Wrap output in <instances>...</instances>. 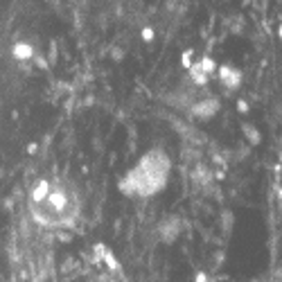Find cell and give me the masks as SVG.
I'll return each instance as SVG.
<instances>
[{
	"instance_id": "cell-7",
	"label": "cell",
	"mask_w": 282,
	"mask_h": 282,
	"mask_svg": "<svg viewBox=\"0 0 282 282\" xmlns=\"http://www.w3.org/2000/svg\"><path fill=\"white\" fill-rule=\"evenodd\" d=\"M280 36H282V27H280Z\"/></svg>"
},
{
	"instance_id": "cell-2",
	"label": "cell",
	"mask_w": 282,
	"mask_h": 282,
	"mask_svg": "<svg viewBox=\"0 0 282 282\" xmlns=\"http://www.w3.org/2000/svg\"><path fill=\"white\" fill-rule=\"evenodd\" d=\"M170 156L163 149H151L142 156L138 165L120 181V190L127 196H151L165 188L170 179Z\"/></svg>"
},
{
	"instance_id": "cell-3",
	"label": "cell",
	"mask_w": 282,
	"mask_h": 282,
	"mask_svg": "<svg viewBox=\"0 0 282 282\" xmlns=\"http://www.w3.org/2000/svg\"><path fill=\"white\" fill-rule=\"evenodd\" d=\"M217 111H219V99L217 97L199 99V102H194L190 108H188V113H190L192 117H199V120H208V117H212Z\"/></svg>"
},
{
	"instance_id": "cell-1",
	"label": "cell",
	"mask_w": 282,
	"mask_h": 282,
	"mask_svg": "<svg viewBox=\"0 0 282 282\" xmlns=\"http://www.w3.org/2000/svg\"><path fill=\"white\" fill-rule=\"evenodd\" d=\"M27 210L39 226L52 230L73 228L82 214V196L68 179H41L29 190Z\"/></svg>"
},
{
	"instance_id": "cell-4",
	"label": "cell",
	"mask_w": 282,
	"mask_h": 282,
	"mask_svg": "<svg viewBox=\"0 0 282 282\" xmlns=\"http://www.w3.org/2000/svg\"><path fill=\"white\" fill-rule=\"evenodd\" d=\"M219 79H221V84H224L226 88L235 91V88L239 86V82H242V73H239L237 68H233L230 64H224L219 68Z\"/></svg>"
},
{
	"instance_id": "cell-6",
	"label": "cell",
	"mask_w": 282,
	"mask_h": 282,
	"mask_svg": "<svg viewBox=\"0 0 282 282\" xmlns=\"http://www.w3.org/2000/svg\"><path fill=\"white\" fill-rule=\"evenodd\" d=\"M242 129H244V133H246V136H251V142H253V145H258V142H260V133L255 131L251 124H244Z\"/></svg>"
},
{
	"instance_id": "cell-5",
	"label": "cell",
	"mask_w": 282,
	"mask_h": 282,
	"mask_svg": "<svg viewBox=\"0 0 282 282\" xmlns=\"http://www.w3.org/2000/svg\"><path fill=\"white\" fill-rule=\"evenodd\" d=\"M176 235H179V219H176V217L165 219V221L158 226V237H161L163 242H167V244L174 242Z\"/></svg>"
}]
</instances>
